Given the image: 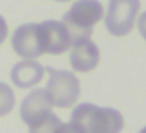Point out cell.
Wrapping results in <instances>:
<instances>
[{"mask_svg": "<svg viewBox=\"0 0 146 133\" xmlns=\"http://www.w3.org/2000/svg\"><path fill=\"white\" fill-rule=\"evenodd\" d=\"M71 122L82 133H121L124 128V117L119 111L94 103L77 105L71 114Z\"/></svg>", "mask_w": 146, "mask_h": 133, "instance_id": "6da1fadb", "label": "cell"}, {"mask_svg": "<svg viewBox=\"0 0 146 133\" xmlns=\"http://www.w3.org/2000/svg\"><path fill=\"white\" fill-rule=\"evenodd\" d=\"M104 17V7L99 0H77L63 16V24L69 32L72 42L90 38L94 25Z\"/></svg>", "mask_w": 146, "mask_h": 133, "instance_id": "7a4b0ae2", "label": "cell"}, {"mask_svg": "<svg viewBox=\"0 0 146 133\" xmlns=\"http://www.w3.org/2000/svg\"><path fill=\"white\" fill-rule=\"evenodd\" d=\"M49 72L47 91L52 105L58 108H71L76 105L80 95V82L76 74L69 70H60L54 67L46 69Z\"/></svg>", "mask_w": 146, "mask_h": 133, "instance_id": "3957f363", "label": "cell"}, {"mask_svg": "<svg viewBox=\"0 0 146 133\" xmlns=\"http://www.w3.org/2000/svg\"><path fill=\"white\" fill-rule=\"evenodd\" d=\"M140 0H110L105 16V27L113 36H126L135 27Z\"/></svg>", "mask_w": 146, "mask_h": 133, "instance_id": "277c9868", "label": "cell"}, {"mask_svg": "<svg viewBox=\"0 0 146 133\" xmlns=\"http://www.w3.org/2000/svg\"><path fill=\"white\" fill-rule=\"evenodd\" d=\"M11 45L17 57L24 60H36L44 55L38 24H24L17 27L11 38Z\"/></svg>", "mask_w": 146, "mask_h": 133, "instance_id": "5b68a950", "label": "cell"}, {"mask_svg": "<svg viewBox=\"0 0 146 133\" xmlns=\"http://www.w3.org/2000/svg\"><path fill=\"white\" fill-rule=\"evenodd\" d=\"M39 35L44 53L50 55H60L64 53L72 45V38L68 32L66 25L58 20H46L38 24Z\"/></svg>", "mask_w": 146, "mask_h": 133, "instance_id": "8992f818", "label": "cell"}, {"mask_svg": "<svg viewBox=\"0 0 146 133\" xmlns=\"http://www.w3.org/2000/svg\"><path fill=\"white\" fill-rule=\"evenodd\" d=\"M52 100L46 89H33L22 100L21 105V117L29 127L38 124L52 113Z\"/></svg>", "mask_w": 146, "mask_h": 133, "instance_id": "52a82bcc", "label": "cell"}, {"mask_svg": "<svg viewBox=\"0 0 146 133\" xmlns=\"http://www.w3.org/2000/svg\"><path fill=\"white\" fill-rule=\"evenodd\" d=\"M101 60L98 45L91 38H83L77 39L71 45V53H69V61L74 70L77 72H90L94 70Z\"/></svg>", "mask_w": 146, "mask_h": 133, "instance_id": "ba28073f", "label": "cell"}, {"mask_svg": "<svg viewBox=\"0 0 146 133\" xmlns=\"http://www.w3.org/2000/svg\"><path fill=\"white\" fill-rule=\"evenodd\" d=\"M46 67H42L35 60H24L17 63L11 70V82L17 88H33L42 80Z\"/></svg>", "mask_w": 146, "mask_h": 133, "instance_id": "9c48e42d", "label": "cell"}, {"mask_svg": "<svg viewBox=\"0 0 146 133\" xmlns=\"http://www.w3.org/2000/svg\"><path fill=\"white\" fill-rule=\"evenodd\" d=\"M14 103H16V97H14L13 88L0 82V117L10 114L14 108Z\"/></svg>", "mask_w": 146, "mask_h": 133, "instance_id": "30bf717a", "label": "cell"}, {"mask_svg": "<svg viewBox=\"0 0 146 133\" xmlns=\"http://www.w3.org/2000/svg\"><path fill=\"white\" fill-rule=\"evenodd\" d=\"M61 124V119L57 114L50 113L47 117H44L42 120H39L38 124L29 127V133H55L57 127Z\"/></svg>", "mask_w": 146, "mask_h": 133, "instance_id": "8fae6325", "label": "cell"}, {"mask_svg": "<svg viewBox=\"0 0 146 133\" xmlns=\"http://www.w3.org/2000/svg\"><path fill=\"white\" fill-rule=\"evenodd\" d=\"M55 133H82V130H80L74 122H63V120H61V124L57 127Z\"/></svg>", "mask_w": 146, "mask_h": 133, "instance_id": "7c38bea8", "label": "cell"}, {"mask_svg": "<svg viewBox=\"0 0 146 133\" xmlns=\"http://www.w3.org/2000/svg\"><path fill=\"white\" fill-rule=\"evenodd\" d=\"M8 36V24L5 20V17L0 14V44H3L5 39Z\"/></svg>", "mask_w": 146, "mask_h": 133, "instance_id": "4fadbf2b", "label": "cell"}, {"mask_svg": "<svg viewBox=\"0 0 146 133\" xmlns=\"http://www.w3.org/2000/svg\"><path fill=\"white\" fill-rule=\"evenodd\" d=\"M138 32H140V35L143 36V39L146 41V11L138 19Z\"/></svg>", "mask_w": 146, "mask_h": 133, "instance_id": "5bb4252c", "label": "cell"}, {"mask_svg": "<svg viewBox=\"0 0 146 133\" xmlns=\"http://www.w3.org/2000/svg\"><path fill=\"white\" fill-rule=\"evenodd\" d=\"M140 133H146V127H145V128H141V130H140Z\"/></svg>", "mask_w": 146, "mask_h": 133, "instance_id": "9a60e30c", "label": "cell"}, {"mask_svg": "<svg viewBox=\"0 0 146 133\" xmlns=\"http://www.w3.org/2000/svg\"><path fill=\"white\" fill-rule=\"evenodd\" d=\"M55 2H71V0H55Z\"/></svg>", "mask_w": 146, "mask_h": 133, "instance_id": "2e32d148", "label": "cell"}]
</instances>
